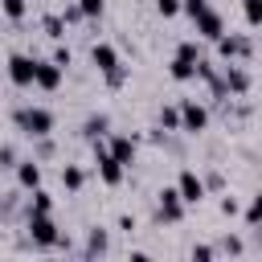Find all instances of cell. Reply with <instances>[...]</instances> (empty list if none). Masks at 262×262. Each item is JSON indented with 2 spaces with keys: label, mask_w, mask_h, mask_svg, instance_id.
Listing matches in <instances>:
<instances>
[{
  "label": "cell",
  "mask_w": 262,
  "mask_h": 262,
  "mask_svg": "<svg viewBox=\"0 0 262 262\" xmlns=\"http://www.w3.org/2000/svg\"><path fill=\"white\" fill-rule=\"evenodd\" d=\"M12 123H16L25 135L41 139V135H49V131H53V111H45V106H20V111L12 115Z\"/></svg>",
  "instance_id": "cell-1"
},
{
  "label": "cell",
  "mask_w": 262,
  "mask_h": 262,
  "mask_svg": "<svg viewBox=\"0 0 262 262\" xmlns=\"http://www.w3.org/2000/svg\"><path fill=\"white\" fill-rule=\"evenodd\" d=\"M29 237H33V246H57L61 242L49 213H29Z\"/></svg>",
  "instance_id": "cell-2"
},
{
  "label": "cell",
  "mask_w": 262,
  "mask_h": 262,
  "mask_svg": "<svg viewBox=\"0 0 262 262\" xmlns=\"http://www.w3.org/2000/svg\"><path fill=\"white\" fill-rule=\"evenodd\" d=\"M176 111H180V131H192V135H196V131H205V123H209V111H205L196 98H184Z\"/></svg>",
  "instance_id": "cell-3"
},
{
  "label": "cell",
  "mask_w": 262,
  "mask_h": 262,
  "mask_svg": "<svg viewBox=\"0 0 262 262\" xmlns=\"http://www.w3.org/2000/svg\"><path fill=\"white\" fill-rule=\"evenodd\" d=\"M94 164H98V176H102L106 184H119V180H123V164L106 151V143H102V139H94Z\"/></svg>",
  "instance_id": "cell-4"
},
{
  "label": "cell",
  "mask_w": 262,
  "mask_h": 262,
  "mask_svg": "<svg viewBox=\"0 0 262 262\" xmlns=\"http://www.w3.org/2000/svg\"><path fill=\"white\" fill-rule=\"evenodd\" d=\"M176 192H180V201H184V205H196V201L205 196V180H201L192 168H184V172H180V180H176Z\"/></svg>",
  "instance_id": "cell-5"
},
{
  "label": "cell",
  "mask_w": 262,
  "mask_h": 262,
  "mask_svg": "<svg viewBox=\"0 0 262 262\" xmlns=\"http://www.w3.org/2000/svg\"><path fill=\"white\" fill-rule=\"evenodd\" d=\"M33 66H37V57L12 53V57H8V78H12L16 86H33Z\"/></svg>",
  "instance_id": "cell-6"
},
{
  "label": "cell",
  "mask_w": 262,
  "mask_h": 262,
  "mask_svg": "<svg viewBox=\"0 0 262 262\" xmlns=\"http://www.w3.org/2000/svg\"><path fill=\"white\" fill-rule=\"evenodd\" d=\"M217 49H221V57L225 61H237V57H250V37H237V33H221L217 37Z\"/></svg>",
  "instance_id": "cell-7"
},
{
  "label": "cell",
  "mask_w": 262,
  "mask_h": 262,
  "mask_svg": "<svg viewBox=\"0 0 262 262\" xmlns=\"http://www.w3.org/2000/svg\"><path fill=\"white\" fill-rule=\"evenodd\" d=\"M33 86L57 90V86H61V66H57V61H37V66H33Z\"/></svg>",
  "instance_id": "cell-8"
},
{
  "label": "cell",
  "mask_w": 262,
  "mask_h": 262,
  "mask_svg": "<svg viewBox=\"0 0 262 262\" xmlns=\"http://www.w3.org/2000/svg\"><path fill=\"white\" fill-rule=\"evenodd\" d=\"M221 82H225V90H229V98L233 94H250V70L246 66H225V74H221Z\"/></svg>",
  "instance_id": "cell-9"
},
{
  "label": "cell",
  "mask_w": 262,
  "mask_h": 262,
  "mask_svg": "<svg viewBox=\"0 0 262 262\" xmlns=\"http://www.w3.org/2000/svg\"><path fill=\"white\" fill-rule=\"evenodd\" d=\"M221 33H225V20H221L213 8H205V12L196 16V37H205V41H217Z\"/></svg>",
  "instance_id": "cell-10"
},
{
  "label": "cell",
  "mask_w": 262,
  "mask_h": 262,
  "mask_svg": "<svg viewBox=\"0 0 262 262\" xmlns=\"http://www.w3.org/2000/svg\"><path fill=\"white\" fill-rule=\"evenodd\" d=\"M180 213H184L180 192H176V188H164V192H160V221H180Z\"/></svg>",
  "instance_id": "cell-11"
},
{
  "label": "cell",
  "mask_w": 262,
  "mask_h": 262,
  "mask_svg": "<svg viewBox=\"0 0 262 262\" xmlns=\"http://www.w3.org/2000/svg\"><path fill=\"white\" fill-rule=\"evenodd\" d=\"M106 151H111V156H115V160L127 168V164L135 160V135H115V139L106 143Z\"/></svg>",
  "instance_id": "cell-12"
},
{
  "label": "cell",
  "mask_w": 262,
  "mask_h": 262,
  "mask_svg": "<svg viewBox=\"0 0 262 262\" xmlns=\"http://www.w3.org/2000/svg\"><path fill=\"white\" fill-rule=\"evenodd\" d=\"M90 61H94V66L106 74L111 66H119V53H115V45H106V41H94V45H90Z\"/></svg>",
  "instance_id": "cell-13"
},
{
  "label": "cell",
  "mask_w": 262,
  "mask_h": 262,
  "mask_svg": "<svg viewBox=\"0 0 262 262\" xmlns=\"http://www.w3.org/2000/svg\"><path fill=\"white\" fill-rule=\"evenodd\" d=\"M16 180H20V188H37L41 184V164L37 160H16Z\"/></svg>",
  "instance_id": "cell-14"
},
{
  "label": "cell",
  "mask_w": 262,
  "mask_h": 262,
  "mask_svg": "<svg viewBox=\"0 0 262 262\" xmlns=\"http://www.w3.org/2000/svg\"><path fill=\"white\" fill-rule=\"evenodd\" d=\"M106 131H111V119H106V115H90V119H86V127H82V135H86V139H102Z\"/></svg>",
  "instance_id": "cell-15"
},
{
  "label": "cell",
  "mask_w": 262,
  "mask_h": 262,
  "mask_svg": "<svg viewBox=\"0 0 262 262\" xmlns=\"http://www.w3.org/2000/svg\"><path fill=\"white\" fill-rule=\"evenodd\" d=\"M82 180H86V172H82L78 164H66V168H61V184H66L70 192H78V188H82Z\"/></svg>",
  "instance_id": "cell-16"
},
{
  "label": "cell",
  "mask_w": 262,
  "mask_h": 262,
  "mask_svg": "<svg viewBox=\"0 0 262 262\" xmlns=\"http://www.w3.org/2000/svg\"><path fill=\"white\" fill-rule=\"evenodd\" d=\"M29 192H33V201H29V213H49V209H53V196H49L41 184H37V188H29Z\"/></svg>",
  "instance_id": "cell-17"
},
{
  "label": "cell",
  "mask_w": 262,
  "mask_h": 262,
  "mask_svg": "<svg viewBox=\"0 0 262 262\" xmlns=\"http://www.w3.org/2000/svg\"><path fill=\"white\" fill-rule=\"evenodd\" d=\"M192 70H196V61H184V57H172V70H168V74H172L176 82H188V78H192Z\"/></svg>",
  "instance_id": "cell-18"
},
{
  "label": "cell",
  "mask_w": 262,
  "mask_h": 262,
  "mask_svg": "<svg viewBox=\"0 0 262 262\" xmlns=\"http://www.w3.org/2000/svg\"><path fill=\"white\" fill-rule=\"evenodd\" d=\"M180 131V111L176 106H160V131Z\"/></svg>",
  "instance_id": "cell-19"
},
{
  "label": "cell",
  "mask_w": 262,
  "mask_h": 262,
  "mask_svg": "<svg viewBox=\"0 0 262 262\" xmlns=\"http://www.w3.org/2000/svg\"><path fill=\"white\" fill-rule=\"evenodd\" d=\"M242 8H246V25L254 29V25L262 20V0H242Z\"/></svg>",
  "instance_id": "cell-20"
},
{
  "label": "cell",
  "mask_w": 262,
  "mask_h": 262,
  "mask_svg": "<svg viewBox=\"0 0 262 262\" xmlns=\"http://www.w3.org/2000/svg\"><path fill=\"white\" fill-rule=\"evenodd\" d=\"M61 33H66V20H61V16H45V37L61 41Z\"/></svg>",
  "instance_id": "cell-21"
},
{
  "label": "cell",
  "mask_w": 262,
  "mask_h": 262,
  "mask_svg": "<svg viewBox=\"0 0 262 262\" xmlns=\"http://www.w3.org/2000/svg\"><path fill=\"white\" fill-rule=\"evenodd\" d=\"M176 57H184V61H196V57H201V45H196V41H180V45H176Z\"/></svg>",
  "instance_id": "cell-22"
},
{
  "label": "cell",
  "mask_w": 262,
  "mask_h": 262,
  "mask_svg": "<svg viewBox=\"0 0 262 262\" xmlns=\"http://www.w3.org/2000/svg\"><path fill=\"white\" fill-rule=\"evenodd\" d=\"M106 250V233L102 229H90V242H86V254H102Z\"/></svg>",
  "instance_id": "cell-23"
},
{
  "label": "cell",
  "mask_w": 262,
  "mask_h": 262,
  "mask_svg": "<svg viewBox=\"0 0 262 262\" xmlns=\"http://www.w3.org/2000/svg\"><path fill=\"white\" fill-rule=\"evenodd\" d=\"M123 82H127V66H111V70H106V86H115V90H119Z\"/></svg>",
  "instance_id": "cell-24"
},
{
  "label": "cell",
  "mask_w": 262,
  "mask_h": 262,
  "mask_svg": "<svg viewBox=\"0 0 262 262\" xmlns=\"http://www.w3.org/2000/svg\"><path fill=\"white\" fill-rule=\"evenodd\" d=\"M205 8H209V0H180V12H188L192 20H196V16L205 12Z\"/></svg>",
  "instance_id": "cell-25"
},
{
  "label": "cell",
  "mask_w": 262,
  "mask_h": 262,
  "mask_svg": "<svg viewBox=\"0 0 262 262\" xmlns=\"http://www.w3.org/2000/svg\"><path fill=\"white\" fill-rule=\"evenodd\" d=\"M4 16L20 20V16H25V0H4Z\"/></svg>",
  "instance_id": "cell-26"
},
{
  "label": "cell",
  "mask_w": 262,
  "mask_h": 262,
  "mask_svg": "<svg viewBox=\"0 0 262 262\" xmlns=\"http://www.w3.org/2000/svg\"><path fill=\"white\" fill-rule=\"evenodd\" d=\"M156 12L160 16H176L180 12V0H156Z\"/></svg>",
  "instance_id": "cell-27"
},
{
  "label": "cell",
  "mask_w": 262,
  "mask_h": 262,
  "mask_svg": "<svg viewBox=\"0 0 262 262\" xmlns=\"http://www.w3.org/2000/svg\"><path fill=\"white\" fill-rule=\"evenodd\" d=\"M57 16H61L66 25H74V20H82V8H78V4H66V8L57 12Z\"/></svg>",
  "instance_id": "cell-28"
},
{
  "label": "cell",
  "mask_w": 262,
  "mask_h": 262,
  "mask_svg": "<svg viewBox=\"0 0 262 262\" xmlns=\"http://www.w3.org/2000/svg\"><path fill=\"white\" fill-rule=\"evenodd\" d=\"M192 258H196V262H213L217 250H213V246H192Z\"/></svg>",
  "instance_id": "cell-29"
},
{
  "label": "cell",
  "mask_w": 262,
  "mask_h": 262,
  "mask_svg": "<svg viewBox=\"0 0 262 262\" xmlns=\"http://www.w3.org/2000/svg\"><path fill=\"white\" fill-rule=\"evenodd\" d=\"M78 8H82V16H98L102 12V0H78Z\"/></svg>",
  "instance_id": "cell-30"
},
{
  "label": "cell",
  "mask_w": 262,
  "mask_h": 262,
  "mask_svg": "<svg viewBox=\"0 0 262 262\" xmlns=\"http://www.w3.org/2000/svg\"><path fill=\"white\" fill-rule=\"evenodd\" d=\"M70 57H74V53H70V45H57V49H53V61H57L61 70L70 66Z\"/></svg>",
  "instance_id": "cell-31"
},
{
  "label": "cell",
  "mask_w": 262,
  "mask_h": 262,
  "mask_svg": "<svg viewBox=\"0 0 262 262\" xmlns=\"http://www.w3.org/2000/svg\"><path fill=\"white\" fill-rule=\"evenodd\" d=\"M12 164H16V151L4 143V147H0V168H12Z\"/></svg>",
  "instance_id": "cell-32"
},
{
  "label": "cell",
  "mask_w": 262,
  "mask_h": 262,
  "mask_svg": "<svg viewBox=\"0 0 262 262\" xmlns=\"http://www.w3.org/2000/svg\"><path fill=\"white\" fill-rule=\"evenodd\" d=\"M221 250H225V254H242V242H237V237H225Z\"/></svg>",
  "instance_id": "cell-33"
},
{
  "label": "cell",
  "mask_w": 262,
  "mask_h": 262,
  "mask_svg": "<svg viewBox=\"0 0 262 262\" xmlns=\"http://www.w3.org/2000/svg\"><path fill=\"white\" fill-rule=\"evenodd\" d=\"M221 213H225V217H233V213H237V201H233V196H225V201H221Z\"/></svg>",
  "instance_id": "cell-34"
}]
</instances>
